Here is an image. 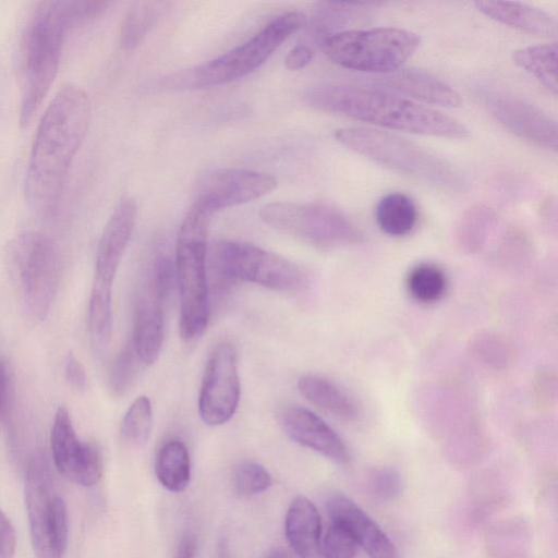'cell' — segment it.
<instances>
[{
  "label": "cell",
  "instance_id": "obj_29",
  "mask_svg": "<svg viewBox=\"0 0 558 558\" xmlns=\"http://www.w3.org/2000/svg\"><path fill=\"white\" fill-rule=\"evenodd\" d=\"M162 1L135 2L125 14L120 32V43L124 50H133L145 38L166 9Z\"/></svg>",
  "mask_w": 558,
  "mask_h": 558
},
{
  "label": "cell",
  "instance_id": "obj_5",
  "mask_svg": "<svg viewBox=\"0 0 558 558\" xmlns=\"http://www.w3.org/2000/svg\"><path fill=\"white\" fill-rule=\"evenodd\" d=\"M336 140L368 159L446 191H461L465 181L447 160L398 135L364 126L335 132Z\"/></svg>",
  "mask_w": 558,
  "mask_h": 558
},
{
  "label": "cell",
  "instance_id": "obj_15",
  "mask_svg": "<svg viewBox=\"0 0 558 558\" xmlns=\"http://www.w3.org/2000/svg\"><path fill=\"white\" fill-rule=\"evenodd\" d=\"M484 107L507 130L548 150H557V122L538 107L507 93L482 90Z\"/></svg>",
  "mask_w": 558,
  "mask_h": 558
},
{
  "label": "cell",
  "instance_id": "obj_7",
  "mask_svg": "<svg viewBox=\"0 0 558 558\" xmlns=\"http://www.w3.org/2000/svg\"><path fill=\"white\" fill-rule=\"evenodd\" d=\"M421 44L417 34L398 27L351 29L322 40V49L333 63L373 75L401 68Z\"/></svg>",
  "mask_w": 558,
  "mask_h": 558
},
{
  "label": "cell",
  "instance_id": "obj_40",
  "mask_svg": "<svg viewBox=\"0 0 558 558\" xmlns=\"http://www.w3.org/2000/svg\"><path fill=\"white\" fill-rule=\"evenodd\" d=\"M15 549V529L5 513L0 510V558H13Z\"/></svg>",
  "mask_w": 558,
  "mask_h": 558
},
{
  "label": "cell",
  "instance_id": "obj_12",
  "mask_svg": "<svg viewBox=\"0 0 558 558\" xmlns=\"http://www.w3.org/2000/svg\"><path fill=\"white\" fill-rule=\"evenodd\" d=\"M259 217L272 229L319 247L349 245L361 239L344 214L322 203H268Z\"/></svg>",
  "mask_w": 558,
  "mask_h": 558
},
{
  "label": "cell",
  "instance_id": "obj_3",
  "mask_svg": "<svg viewBox=\"0 0 558 558\" xmlns=\"http://www.w3.org/2000/svg\"><path fill=\"white\" fill-rule=\"evenodd\" d=\"M62 1H40L26 17L20 41V123L27 125L57 76L69 31Z\"/></svg>",
  "mask_w": 558,
  "mask_h": 558
},
{
  "label": "cell",
  "instance_id": "obj_28",
  "mask_svg": "<svg viewBox=\"0 0 558 558\" xmlns=\"http://www.w3.org/2000/svg\"><path fill=\"white\" fill-rule=\"evenodd\" d=\"M514 63L533 75L553 95H557V44L537 45L517 50Z\"/></svg>",
  "mask_w": 558,
  "mask_h": 558
},
{
  "label": "cell",
  "instance_id": "obj_22",
  "mask_svg": "<svg viewBox=\"0 0 558 558\" xmlns=\"http://www.w3.org/2000/svg\"><path fill=\"white\" fill-rule=\"evenodd\" d=\"M476 8L486 16L518 28L520 31L545 37H557L558 23L548 12L512 1H476Z\"/></svg>",
  "mask_w": 558,
  "mask_h": 558
},
{
  "label": "cell",
  "instance_id": "obj_18",
  "mask_svg": "<svg viewBox=\"0 0 558 558\" xmlns=\"http://www.w3.org/2000/svg\"><path fill=\"white\" fill-rule=\"evenodd\" d=\"M327 511L331 522L343 526L371 558H398L385 532L349 497L332 495L327 501Z\"/></svg>",
  "mask_w": 558,
  "mask_h": 558
},
{
  "label": "cell",
  "instance_id": "obj_27",
  "mask_svg": "<svg viewBox=\"0 0 558 558\" xmlns=\"http://www.w3.org/2000/svg\"><path fill=\"white\" fill-rule=\"evenodd\" d=\"M497 223L495 210L485 204L470 207L460 218L456 229L458 246L465 253L480 252Z\"/></svg>",
  "mask_w": 558,
  "mask_h": 558
},
{
  "label": "cell",
  "instance_id": "obj_8",
  "mask_svg": "<svg viewBox=\"0 0 558 558\" xmlns=\"http://www.w3.org/2000/svg\"><path fill=\"white\" fill-rule=\"evenodd\" d=\"M8 258L24 310L34 319H45L61 278V255L57 243L47 234L27 231L12 240Z\"/></svg>",
  "mask_w": 558,
  "mask_h": 558
},
{
  "label": "cell",
  "instance_id": "obj_25",
  "mask_svg": "<svg viewBox=\"0 0 558 558\" xmlns=\"http://www.w3.org/2000/svg\"><path fill=\"white\" fill-rule=\"evenodd\" d=\"M112 283L95 279L87 314L88 335L93 347L101 351L112 333Z\"/></svg>",
  "mask_w": 558,
  "mask_h": 558
},
{
  "label": "cell",
  "instance_id": "obj_2",
  "mask_svg": "<svg viewBox=\"0 0 558 558\" xmlns=\"http://www.w3.org/2000/svg\"><path fill=\"white\" fill-rule=\"evenodd\" d=\"M305 102L390 130L449 138H464L466 126L438 110L389 92L352 85H324L308 89Z\"/></svg>",
  "mask_w": 558,
  "mask_h": 558
},
{
  "label": "cell",
  "instance_id": "obj_17",
  "mask_svg": "<svg viewBox=\"0 0 558 558\" xmlns=\"http://www.w3.org/2000/svg\"><path fill=\"white\" fill-rule=\"evenodd\" d=\"M280 423L286 434L299 445L338 463L349 461L348 449L340 436L308 409L288 405L280 413Z\"/></svg>",
  "mask_w": 558,
  "mask_h": 558
},
{
  "label": "cell",
  "instance_id": "obj_35",
  "mask_svg": "<svg viewBox=\"0 0 558 558\" xmlns=\"http://www.w3.org/2000/svg\"><path fill=\"white\" fill-rule=\"evenodd\" d=\"M367 488L375 499L389 501L400 495L402 480L397 470L390 466H380L368 474Z\"/></svg>",
  "mask_w": 558,
  "mask_h": 558
},
{
  "label": "cell",
  "instance_id": "obj_44",
  "mask_svg": "<svg viewBox=\"0 0 558 558\" xmlns=\"http://www.w3.org/2000/svg\"><path fill=\"white\" fill-rule=\"evenodd\" d=\"M267 558H290L288 553L283 549H275L272 550Z\"/></svg>",
  "mask_w": 558,
  "mask_h": 558
},
{
  "label": "cell",
  "instance_id": "obj_38",
  "mask_svg": "<svg viewBox=\"0 0 558 558\" xmlns=\"http://www.w3.org/2000/svg\"><path fill=\"white\" fill-rule=\"evenodd\" d=\"M13 374L10 364L0 357V423H4L11 412Z\"/></svg>",
  "mask_w": 558,
  "mask_h": 558
},
{
  "label": "cell",
  "instance_id": "obj_19",
  "mask_svg": "<svg viewBox=\"0 0 558 558\" xmlns=\"http://www.w3.org/2000/svg\"><path fill=\"white\" fill-rule=\"evenodd\" d=\"M136 204L125 197L119 202L100 235L95 260V279L112 283L132 236Z\"/></svg>",
  "mask_w": 558,
  "mask_h": 558
},
{
  "label": "cell",
  "instance_id": "obj_24",
  "mask_svg": "<svg viewBox=\"0 0 558 558\" xmlns=\"http://www.w3.org/2000/svg\"><path fill=\"white\" fill-rule=\"evenodd\" d=\"M155 473L166 489L173 493L186 489L191 480V461L182 441L172 439L161 447L156 459Z\"/></svg>",
  "mask_w": 558,
  "mask_h": 558
},
{
  "label": "cell",
  "instance_id": "obj_41",
  "mask_svg": "<svg viewBox=\"0 0 558 558\" xmlns=\"http://www.w3.org/2000/svg\"><path fill=\"white\" fill-rule=\"evenodd\" d=\"M313 56L314 52L308 46L298 45L286 56V68L291 71L301 70L311 62Z\"/></svg>",
  "mask_w": 558,
  "mask_h": 558
},
{
  "label": "cell",
  "instance_id": "obj_21",
  "mask_svg": "<svg viewBox=\"0 0 558 558\" xmlns=\"http://www.w3.org/2000/svg\"><path fill=\"white\" fill-rule=\"evenodd\" d=\"M286 538L299 558H326L322 549L320 515L306 497H296L284 519Z\"/></svg>",
  "mask_w": 558,
  "mask_h": 558
},
{
  "label": "cell",
  "instance_id": "obj_34",
  "mask_svg": "<svg viewBox=\"0 0 558 558\" xmlns=\"http://www.w3.org/2000/svg\"><path fill=\"white\" fill-rule=\"evenodd\" d=\"M272 480L268 471L257 462L244 461L234 470L233 485L241 496H254L264 493L271 486Z\"/></svg>",
  "mask_w": 558,
  "mask_h": 558
},
{
  "label": "cell",
  "instance_id": "obj_43",
  "mask_svg": "<svg viewBox=\"0 0 558 558\" xmlns=\"http://www.w3.org/2000/svg\"><path fill=\"white\" fill-rule=\"evenodd\" d=\"M177 558H195L194 541L186 536L181 541Z\"/></svg>",
  "mask_w": 558,
  "mask_h": 558
},
{
  "label": "cell",
  "instance_id": "obj_36",
  "mask_svg": "<svg viewBox=\"0 0 558 558\" xmlns=\"http://www.w3.org/2000/svg\"><path fill=\"white\" fill-rule=\"evenodd\" d=\"M357 547L351 534L343 526L332 522L322 541V549L326 558H354Z\"/></svg>",
  "mask_w": 558,
  "mask_h": 558
},
{
  "label": "cell",
  "instance_id": "obj_9",
  "mask_svg": "<svg viewBox=\"0 0 558 558\" xmlns=\"http://www.w3.org/2000/svg\"><path fill=\"white\" fill-rule=\"evenodd\" d=\"M25 505L36 558H63L68 546V511L56 492L45 454L31 458L25 476Z\"/></svg>",
  "mask_w": 558,
  "mask_h": 558
},
{
  "label": "cell",
  "instance_id": "obj_31",
  "mask_svg": "<svg viewBox=\"0 0 558 558\" xmlns=\"http://www.w3.org/2000/svg\"><path fill=\"white\" fill-rule=\"evenodd\" d=\"M469 347L472 356L492 369H504L512 362V348L505 338L495 332L478 333Z\"/></svg>",
  "mask_w": 558,
  "mask_h": 558
},
{
  "label": "cell",
  "instance_id": "obj_16",
  "mask_svg": "<svg viewBox=\"0 0 558 558\" xmlns=\"http://www.w3.org/2000/svg\"><path fill=\"white\" fill-rule=\"evenodd\" d=\"M50 445L53 464L65 478L84 487L94 486L99 481V450L94 444L78 438L64 407H60L54 414Z\"/></svg>",
  "mask_w": 558,
  "mask_h": 558
},
{
  "label": "cell",
  "instance_id": "obj_26",
  "mask_svg": "<svg viewBox=\"0 0 558 558\" xmlns=\"http://www.w3.org/2000/svg\"><path fill=\"white\" fill-rule=\"evenodd\" d=\"M376 222L390 236H403L412 231L417 220L414 202L404 193L385 195L377 204Z\"/></svg>",
  "mask_w": 558,
  "mask_h": 558
},
{
  "label": "cell",
  "instance_id": "obj_4",
  "mask_svg": "<svg viewBox=\"0 0 558 558\" xmlns=\"http://www.w3.org/2000/svg\"><path fill=\"white\" fill-rule=\"evenodd\" d=\"M213 213L193 203L179 229L175 275L180 293V336L193 341L205 331L210 314L206 255Z\"/></svg>",
  "mask_w": 558,
  "mask_h": 558
},
{
  "label": "cell",
  "instance_id": "obj_30",
  "mask_svg": "<svg viewBox=\"0 0 558 558\" xmlns=\"http://www.w3.org/2000/svg\"><path fill=\"white\" fill-rule=\"evenodd\" d=\"M407 289L415 301L432 304L445 295L447 277L439 266L432 263H422L409 272Z\"/></svg>",
  "mask_w": 558,
  "mask_h": 558
},
{
  "label": "cell",
  "instance_id": "obj_42",
  "mask_svg": "<svg viewBox=\"0 0 558 558\" xmlns=\"http://www.w3.org/2000/svg\"><path fill=\"white\" fill-rule=\"evenodd\" d=\"M543 219L546 221L549 227L553 226V228L556 230V221H557V206L556 201L549 198L544 207H543Z\"/></svg>",
  "mask_w": 558,
  "mask_h": 558
},
{
  "label": "cell",
  "instance_id": "obj_10",
  "mask_svg": "<svg viewBox=\"0 0 558 558\" xmlns=\"http://www.w3.org/2000/svg\"><path fill=\"white\" fill-rule=\"evenodd\" d=\"M211 260L223 279L252 282L280 292L302 293L311 282L308 274L295 263L244 242H218L213 247Z\"/></svg>",
  "mask_w": 558,
  "mask_h": 558
},
{
  "label": "cell",
  "instance_id": "obj_13",
  "mask_svg": "<svg viewBox=\"0 0 558 558\" xmlns=\"http://www.w3.org/2000/svg\"><path fill=\"white\" fill-rule=\"evenodd\" d=\"M236 351L231 343H218L211 351L198 398V412L204 423L218 426L227 423L240 400Z\"/></svg>",
  "mask_w": 558,
  "mask_h": 558
},
{
  "label": "cell",
  "instance_id": "obj_37",
  "mask_svg": "<svg viewBox=\"0 0 558 558\" xmlns=\"http://www.w3.org/2000/svg\"><path fill=\"white\" fill-rule=\"evenodd\" d=\"M69 28L85 25L101 16L110 7L108 1H62Z\"/></svg>",
  "mask_w": 558,
  "mask_h": 558
},
{
  "label": "cell",
  "instance_id": "obj_11",
  "mask_svg": "<svg viewBox=\"0 0 558 558\" xmlns=\"http://www.w3.org/2000/svg\"><path fill=\"white\" fill-rule=\"evenodd\" d=\"M175 268L171 259L156 252L140 272L134 307L133 345L146 365L159 356L165 331V304L171 293Z\"/></svg>",
  "mask_w": 558,
  "mask_h": 558
},
{
  "label": "cell",
  "instance_id": "obj_20",
  "mask_svg": "<svg viewBox=\"0 0 558 558\" xmlns=\"http://www.w3.org/2000/svg\"><path fill=\"white\" fill-rule=\"evenodd\" d=\"M374 85L395 90L411 98L446 108L462 104L460 95L447 83L418 69H398L393 72L367 77Z\"/></svg>",
  "mask_w": 558,
  "mask_h": 558
},
{
  "label": "cell",
  "instance_id": "obj_39",
  "mask_svg": "<svg viewBox=\"0 0 558 558\" xmlns=\"http://www.w3.org/2000/svg\"><path fill=\"white\" fill-rule=\"evenodd\" d=\"M64 376L69 385L76 390H85L88 386L87 374L73 353H69L65 357Z\"/></svg>",
  "mask_w": 558,
  "mask_h": 558
},
{
  "label": "cell",
  "instance_id": "obj_32",
  "mask_svg": "<svg viewBox=\"0 0 558 558\" xmlns=\"http://www.w3.org/2000/svg\"><path fill=\"white\" fill-rule=\"evenodd\" d=\"M153 428V409L146 396L136 398L125 412L121 423V435L132 446H143Z\"/></svg>",
  "mask_w": 558,
  "mask_h": 558
},
{
  "label": "cell",
  "instance_id": "obj_33",
  "mask_svg": "<svg viewBox=\"0 0 558 558\" xmlns=\"http://www.w3.org/2000/svg\"><path fill=\"white\" fill-rule=\"evenodd\" d=\"M138 361L131 340L121 349L111 364L108 387L112 396L121 397L128 392L136 377Z\"/></svg>",
  "mask_w": 558,
  "mask_h": 558
},
{
  "label": "cell",
  "instance_id": "obj_23",
  "mask_svg": "<svg viewBox=\"0 0 558 558\" xmlns=\"http://www.w3.org/2000/svg\"><path fill=\"white\" fill-rule=\"evenodd\" d=\"M298 389L311 403L338 418L354 421L359 417L360 410L354 399L326 377L303 375L298 379Z\"/></svg>",
  "mask_w": 558,
  "mask_h": 558
},
{
  "label": "cell",
  "instance_id": "obj_6",
  "mask_svg": "<svg viewBox=\"0 0 558 558\" xmlns=\"http://www.w3.org/2000/svg\"><path fill=\"white\" fill-rule=\"evenodd\" d=\"M306 23V15L289 11L272 19L245 43L193 69L178 73L171 84L204 88L229 83L259 68L290 36Z\"/></svg>",
  "mask_w": 558,
  "mask_h": 558
},
{
  "label": "cell",
  "instance_id": "obj_1",
  "mask_svg": "<svg viewBox=\"0 0 558 558\" xmlns=\"http://www.w3.org/2000/svg\"><path fill=\"white\" fill-rule=\"evenodd\" d=\"M90 102L81 87L62 86L36 130L24 181L27 207L39 218L58 210L74 157L87 133Z\"/></svg>",
  "mask_w": 558,
  "mask_h": 558
},
{
  "label": "cell",
  "instance_id": "obj_14",
  "mask_svg": "<svg viewBox=\"0 0 558 558\" xmlns=\"http://www.w3.org/2000/svg\"><path fill=\"white\" fill-rule=\"evenodd\" d=\"M276 187V178L268 173L245 169H217L197 181L194 203L214 214L263 197Z\"/></svg>",
  "mask_w": 558,
  "mask_h": 558
}]
</instances>
